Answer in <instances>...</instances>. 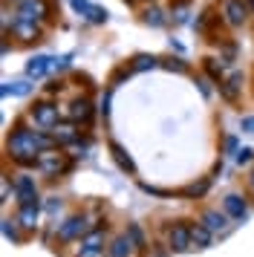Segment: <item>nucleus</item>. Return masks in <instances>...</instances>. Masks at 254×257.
<instances>
[{"mask_svg":"<svg viewBox=\"0 0 254 257\" xmlns=\"http://www.w3.org/2000/svg\"><path fill=\"white\" fill-rule=\"evenodd\" d=\"M6 151H9V156L18 165H23V168L38 165V156L44 153V148H41V130L15 127V133L6 139Z\"/></svg>","mask_w":254,"mask_h":257,"instance_id":"nucleus-1","label":"nucleus"},{"mask_svg":"<svg viewBox=\"0 0 254 257\" xmlns=\"http://www.w3.org/2000/svg\"><path fill=\"white\" fill-rule=\"evenodd\" d=\"M95 225H92L84 214H69L64 222H58L55 228V240L58 243H75V240H81L84 234H90Z\"/></svg>","mask_w":254,"mask_h":257,"instance_id":"nucleus-2","label":"nucleus"},{"mask_svg":"<svg viewBox=\"0 0 254 257\" xmlns=\"http://www.w3.org/2000/svg\"><path fill=\"white\" fill-rule=\"evenodd\" d=\"M35 168L46 176H58V174H64V171H69L72 162L61 153V148H52V151H44L38 156V165H35Z\"/></svg>","mask_w":254,"mask_h":257,"instance_id":"nucleus-3","label":"nucleus"},{"mask_svg":"<svg viewBox=\"0 0 254 257\" xmlns=\"http://www.w3.org/2000/svg\"><path fill=\"white\" fill-rule=\"evenodd\" d=\"M29 116H32V121L41 130H52V127H58V124H61L58 104H52V101H38V104L29 110Z\"/></svg>","mask_w":254,"mask_h":257,"instance_id":"nucleus-4","label":"nucleus"},{"mask_svg":"<svg viewBox=\"0 0 254 257\" xmlns=\"http://www.w3.org/2000/svg\"><path fill=\"white\" fill-rule=\"evenodd\" d=\"M168 245H171V251H176V254L191 251V248H194V240H191V225L182 222V220L171 222V228H168Z\"/></svg>","mask_w":254,"mask_h":257,"instance_id":"nucleus-5","label":"nucleus"},{"mask_svg":"<svg viewBox=\"0 0 254 257\" xmlns=\"http://www.w3.org/2000/svg\"><path fill=\"white\" fill-rule=\"evenodd\" d=\"M219 12H222V21H225L228 26H242L251 9H248V3H245V0H222Z\"/></svg>","mask_w":254,"mask_h":257,"instance_id":"nucleus-6","label":"nucleus"},{"mask_svg":"<svg viewBox=\"0 0 254 257\" xmlns=\"http://www.w3.org/2000/svg\"><path fill=\"white\" fill-rule=\"evenodd\" d=\"M15 194H18V202H21V205H35V202H41V199H38V185H35V179L29 174L15 176Z\"/></svg>","mask_w":254,"mask_h":257,"instance_id":"nucleus-7","label":"nucleus"},{"mask_svg":"<svg viewBox=\"0 0 254 257\" xmlns=\"http://www.w3.org/2000/svg\"><path fill=\"white\" fill-rule=\"evenodd\" d=\"M18 18H23V21H44V18H49V9H46V0H21L18 3Z\"/></svg>","mask_w":254,"mask_h":257,"instance_id":"nucleus-8","label":"nucleus"},{"mask_svg":"<svg viewBox=\"0 0 254 257\" xmlns=\"http://www.w3.org/2000/svg\"><path fill=\"white\" fill-rule=\"evenodd\" d=\"M12 35L18 38L21 44H32V41H41V26L35 24V21L15 18V24H12Z\"/></svg>","mask_w":254,"mask_h":257,"instance_id":"nucleus-9","label":"nucleus"},{"mask_svg":"<svg viewBox=\"0 0 254 257\" xmlns=\"http://www.w3.org/2000/svg\"><path fill=\"white\" fill-rule=\"evenodd\" d=\"M67 116L72 124H81V121H90L92 118V101L87 95H78V98H72L67 107Z\"/></svg>","mask_w":254,"mask_h":257,"instance_id":"nucleus-10","label":"nucleus"},{"mask_svg":"<svg viewBox=\"0 0 254 257\" xmlns=\"http://www.w3.org/2000/svg\"><path fill=\"white\" fill-rule=\"evenodd\" d=\"M69 6H72L81 18H87L90 24H107V9H101V6H92L90 0H69Z\"/></svg>","mask_w":254,"mask_h":257,"instance_id":"nucleus-11","label":"nucleus"},{"mask_svg":"<svg viewBox=\"0 0 254 257\" xmlns=\"http://www.w3.org/2000/svg\"><path fill=\"white\" fill-rule=\"evenodd\" d=\"M15 220H18V225H21L26 234L38 231V220H41V202H35V205H21Z\"/></svg>","mask_w":254,"mask_h":257,"instance_id":"nucleus-12","label":"nucleus"},{"mask_svg":"<svg viewBox=\"0 0 254 257\" xmlns=\"http://www.w3.org/2000/svg\"><path fill=\"white\" fill-rule=\"evenodd\" d=\"M228 214L225 211H202V217H199V222H205L208 228L214 234H225L228 231Z\"/></svg>","mask_w":254,"mask_h":257,"instance_id":"nucleus-13","label":"nucleus"},{"mask_svg":"<svg viewBox=\"0 0 254 257\" xmlns=\"http://www.w3.org/2000/svg\"><path fill=\"white\" fill-rule=\"evenodd\" d=\"M222 211L228 214L231 220H245L248 205H245V199H242L240 194H228V197L222 199Z\"/></svg>","mask_w":254,"mask_h":257,"instance_id":"nucleus-14","label":"nucleus"},{"mask_svg":"<svg viewBox=\"0 0 254 257\" xmlns=\"http://www.w3.org/2000/svg\"><path fill=\"white\" fill-rule=\"evenodd\" d=\"M49 133H52V139H55L58 148H67V145H75V142H78L75 124H58V127H52Z\"/></svg>","mask_w":254,"mask_h":257,"instance_id":"nucleus-15","label":"nucleus"},{"mask_svg":"<svg viewBox=\"0 0 254 257\" xmlns=\"http://www.w3.org/2000/svg\"><path fill=\"white\" fill-rule=\"evenodd\" d=\"M52 61L55 58H49V55H35V58L26 64V75H29V78H44L46 72L52 70Z\"/></svg>","mask_w":254,"mask_h":257,"instance_id":"nucleus-16","label":"nucleus"},{"mask_svg":"<svg viewBox=\"0 0 254 257\" xmlns=\"http://www.w3.org/2000/svg\"><path fill=\"white\" fill-rule=\"evenodd\" d=\"M130 254H133V243H130L127 234H118V237L110 240V245H107V257H130Z\"/></svg>","mask_w":254,"mask_h":257,"instance_id":"nucleus-17","label":"nucleus"},{"mask_svg":"<svg viewBox=\"0 0 254 257\" xmlns=\"http://www.w3.org/2000/svg\"><path fill=\"white\" fill-rule=\"evenodd\" d=\"M191 240H194L196 248H208V245L214 243V231L208 228L205 222H194L191 225Z\"/></svg>","mask_w":254,"mask_h":257,"instance_id":"nucleus-18","label":"nucleus"},{"mask_svg":"<svg viewBox=\"0 0 254 257\" xmlns=\"http://www.w3.org/2000/svg\"><path fill=\"white\" fill-rule=\"evenodd\" d=\"M110 153H113V159H115V165L124 171V174H136V165H133V159L127 156V151L118 145V142H110Z\"/></svg>","mask_w":254,"mask_h":257,"instance_id":"nucleus-19","label":"nucleus"},{"mask_svg":"<svg viewBox=\"0 0 254 257\" xmlns=\"http://www.w3.org/2000/svg\"><path fill=\"white\" fill-rule=\"evenodd\" d=\"M78 248H104V243H107V231H104L101 225H95L90 234H84L78 240Z\"/></svg>","mask_w":254,"mask_h":257,"instance_id":"nucleus-20","label":"nucleus"},{"mask_svg":"<svg viewBox=\"0 0 254 257\" xmlns=\"http://www.w3.org/2000/svg\"><path fill=\"white\" fill-rule=\"evenodd\" d=\"M240 87H242V75H240V72H234L228 81H219V93H222V98H225V101H237Z\"/></svg>","mask_w":254,"mask_h":257,"instance_id":"nucleus-21","label":"nucleus"},{"mask_svg":"<svg viewBox=\"0 0 254 257\" xmlns=\"http://www.w3.org/2000/svg\"><path fill=\"white\" fill-rule=\"evenodd\" d=\"M0 93H3V95H29V93H32V84H26V81H6L3 87H0Z\"/></svg>","mask_w":254,"mask_h":257,"instance_id":"nucleus-22","label":"nucleus"},{"mask_svg":"<svg viewBox=\"0 0 254 257\" xmlns=\"http://www.w3.org/2000/svg\"><path fill=\"white\" fill-rule=\"evenodd\" d=\"M127 237H130V243H133V248H136V251H145V248H148V240H145V231L139 228L136 222H130V225H127Z\"/></svg>","mask_w":254,"mask_h":257,"instance_id":"nucleus-23","label":"nucleus"},{"mask_svg":"<svg viewBox=\"0 0 254 257\" xmlns=\"http://www.w3.org/2000/svg\"><path fill=\"white\" fill-rule=\"evenodd\" d=\"M18 228H21L18 220H9V217L3 220V237H6V240H12V243H23V234L18 231Z\"/></svg>","mask_w":254,"mask_h":257,"instance_id":"nucleus-24","label":"nucleus"},{"mask_svg":"<svg viewBox=\"0 0 254 257\" xmlns=\"http://www.w3.org/2000/svg\"><path fill=\"white\" fill-rule=\"evenodd\" d=\"M156 64H159V61L153 58V55H139V58L133 61V67H130V70H153Z\"/></svg>","mask_w":254,"mask_h":257,"instance_id":"nucleus-25","label":"nucleus"},{"mask_svg":"<svg viewBox=\"0 0 254 257\" xmlns=\"http://www.w3.org/2000/svg\"><path fill=\"white\" fill-rule=\"evenodd\" d=\"M145 24H150V26H162V24H165V18H162L159 9H148V12H145Z\"/></svg>","mask_w":254,"mask_h":257,"instance_id":"nucleus-26","label":"nucleus"},{"mask_svg":"<svg viewBox=\"0 0 254 257\" xmlns=\"http://www.w3.org/2000/svg\"><path fill=\"white\" fill-rule=\"evenodd\" d=\"M208 191V179H202L199 185H191V188H185V197H202Z\"/></svg>","mask_w":254,"mask_h":257,"instance_id":"nucleus-27","label":"nucleus"},{"mask_svg":"<svg viewBox=\"0 0 254 257\" xmlns=\"http://www.w3.org/2000/svg\"><path fill=\"white\" fill-rule=\"evenodd\" d=\"M202 64H205V70L211 72V75H214L217 81H222V67H217V64H214V58H205Z\"/></svg>","mask_w":254,"mask_h":257,"instance_id":"nucleus-28","label":"nucleus"},{"mask_svg":"<svg viewBox=\"0 0 254 257\" xmlns=\"http://www.w3.org/2000/svg\"><path fill=\"white\" fill-rule=\"evenodd\" d=\"M251 156H254L251 148H242V151H237V165H248V162H251Z\"/></svg>","mask_w":254,"mask_h":257,"instance_id":"nucleus-29","label":"nucleus"},{"mask_svg":"<svg viewBox=\"0 0 254 257\" xmlns=\"http://www.w3.org/2000/svg\"><path fill=\"white\" fill-rule=\"evenodd\" d=\"M75 257H104V248H78Z\"/></svg>","mask_w":254,"mask_h":257,"instance_id":"nucleus-30","label":"nucleus"},{"mask_svg":"<svg viewBox=\"0 0 254 257\" xmlns=\"http://www.w3.org/2000/svg\"><path fill=\"white\" fill-rule=\"evenodd\" d=\"M165 67H168V70H176V72H185V70H188V67H185L182 61H168Z\"/></svg>","mask_w":254,"mask_h":257,"instance_id":"nucleus-31","label":"nucleus"},{"mask_svg":"<svg viewBox=\"0 0 254 257\" xmlns=\"http://www.w3.org/2000/svg\"><path fill=\"white\" fill-rule=\"evenodd\" d=\"M242 130H245V133H254V116L242 118Z\"/></svg>","mask_w":254,"mask_h":257,"instance_id":"nucleus-32","label":"nucleus"},{"mask_svg":"<svg viewBox=\"0 0 254 257\" xmlns=\"http://www.w3.org/2000/svg\"><path fill=\"white\" fill-rule=\"evenodd\" d=\"M225 151H228V153H237V139H234V136H228V139H225Z\"/></svg>","mask_w":254,"mask_h":257,"instance_id":"nucleus-33","label":"nucleus"},{"mask_svg":"<svg viewBox=\"0 0 254 257\" xmlns=\"http://www.w3.org/2000/svg\"><path fill=\"white\" fill-rule=\"evenodd\" d=\"M101 113H104V116L110 113V95H104V101H101Z\"/></svg>","mask_w":254,"mask_h":257,"instance_id":"nucleus-34","label":"nucleus"},{"mask_svg":"<svg viewBox=\"0 0 254 257\" xmlns=\"http://www.w3.org/2000/svg\"><path fill=\"white\" fill-rule=\"evenodd\" d=\"M248 185L254 188V171H251V174H248Z\"/></svg>","mask_w":254,"mask_h":257,"instance_id":"nucleus-35","label":"nucleus"},{"mask_svg":"<svg viewBox=\"0 0 254 257\" xmlns=\"http://www.w3.org/2000/svg\"><path fill=\"white\" fill-rule=\"evenodd\" d=\"M245 3H248V9H251V12H254V0H245Z\"/></svg>","mask_w":254,"mask_h":257,"instance_id":"nucleus-36","label":"nucleus"}]
</instances>
